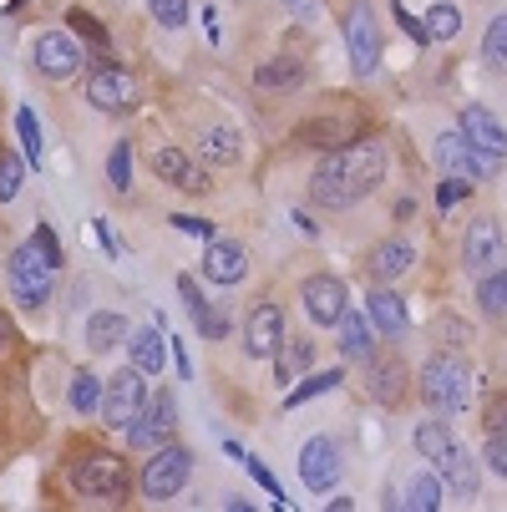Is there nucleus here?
<instances>
[{
    "instance_id": "37998d69",
    "label": "nucleus",
    "mask_w": 507,
    "mask_h": 512,
    "mask_svg": "<svg viewBox=\"0 0 507 512\" xmlns=\"http://www.w3.org/2000/svg\"><path fill=\"white\" fill-rule=\"evenodd\" d=\"M178 300L188 305V315H193V320L208 310V300H203V289H198V279H193V274H178Z\"/></svg>"
},
{
    "instance_id": "a18cd8bd",
    "label": "nucleus",
    "mask_w": 507,
    "mask_h": 512,
    "mask_svg": "<svg viewBox=\"0 0 507 512\" xmlns=\"http://www.w3.org/2000/svg\"><path fill=\"white\" fill-rule=\"evenodd\" d=\"M31 244H36V249L46 254V264H51V269H61V259H66V254H61V239H56V234H51L46 224H41V229L31 234Z\"/></svg>"
},
{
    "instance_id": "4c0bfd02",
    "label": "nucleus",
    "mask_w": 507,
    "mask_h": 512,
    "mask_svg": "<svg viewBox=\"0 0 507 512\" xmlns=\"http://www.w3.org/2000/svg\"><path fill=\"white\" fill-rule=\"evenodd\" d=\"M16 137H21V153L31 158V168L41 163V122H36V112L31 107H21L16 112Z\"/></svg>"
},
{
    "instance_id": "a878e982",
    "label": "nucleus",
    "mask_w": 507,
    "mask_h": 512,
    "mask_svg": "<svg viewBox=\"0 0 507 512\" xmlns=\"http://www.w3.org/2000/svg\"><path fill=\"white\" fill-rule=\"evenodd\" d=\"M477 305L487 320H507V264H497L492 274H482L477 284Z\"/></svg>"
},
{
    "instance_id": "9b49d317",
    "label": "nucleus",
    "mask_w": 507,
    "mask_h": 512,
    "mask_svg": "<svg viewBox=\"0 0 507 512\" xmlns=\"http://www.w3.org/2000/svg\"><path fill=\"white\" fill-rule=\"evenodd\" d=\"M87 102L97 112H132L137 107V82L117 61H97L92 66V82H87Z\"/></svg>"
},
{
    "instance_id": "9d476101",
    "label": "nucleus",
    "mask_w": 507,
    "mask_h": 512,
    "mask_svg": "<svg viewBox=\"0 0 507 512\" xmlns=\"http://www.w3.org/2000/svg\"><path fill=\"white\" fill-rule=\"evenodd\" d=\"M437 163H442V173H447V178H492L502 158H492V153L472 148L467 132L457 127V132H442V137H437Z\"/></svg>"
},
{
    "instance_id": "f704fd0d",
    "label": "nucleus",
    "mask_w": 507,
    "mask_h": 512,
    "mask_svg": "<svg viewBox=\"0 0 507 512\" xmlns=\"http://www.w3.org/2000/svg\"><path fill=\"white\" fill-rule=\"evenodd\" d=\"M340 381H345V371H320V376H310L305 386H289V396H284V411H300L305 401H315V396L335 391Z\"/></svg>"
},
{
    "instance_id": "603ef678",
    "label": "nucleus",
    "mask_w": 507,
    "mask_h": 512,
    "mask_svg": "<svg viewBox=\"0 0 507 512\" xmlns=\"http://www.w3.org/2000/svg\"><path fill=\"white\" fill-rule=\"evenodd\" d=\"M92 234H97V244H102V254L112 259V254H117V239H112V229H107V218H97V224H92Z\"/></svg>"
},
{
    "instance_id": "cd10ccee",
    "label": "nucleus",
    "mask_w": 507,
    "mask_h": 512,
    "mask_svg": "<svg viewBox=\"0 0 507 512\" xmlns=\"http://www.w3.org/2000/svg\"><path fill=\"white\" fill-rule=\"evenodd\" d=\"M310 365H315V345L310 340H284L274 350V376L279 381H295L300 371H310Z\"/></svg>"
},
{
    "instance_id": "a19ab883",
    "label": "nucleus",
    "mask_w": 507,
    "mask_h": 512,
    "mask_svg": "<svg viewBox=\"0 0 507 512\" xmlns=\"http://www.w3.org/2000/svg\"><path fill=\"white\" fill-rule=\"evenodd\" d=\"M148 6H153L158 26H168V31H178L188 21V0H148Z\"/></svg>"
},
{
    "instance_id": "72a5a7b5",
    "label": "nucleus",
    "mask_w": 507,
    "mask_h": 512,
    "mask_svg": "<svg viewBox=\"0 0 507 512\" xmlns=\"http://www.w3.org/2000/svg\"><path fill=\"white\" fill-rule=\"evenodd\" d=\"M26 173H31V158H21V153H11V148H0V203H11V198L21 193Z\"/></svg>"
},
{
    "instance_id": "8fccbe9b",
    "label": "nucleus",
    "mask_w": 507,
    "mask_h": 512,
    "mask_svg": "<svg viewBox=\"0 0 507 512\" xmlns=\"http://www.w3.org/2000/svg\"><path fill=\"white\" fill-rule=\"evenodd\" d=\"M467 188H472L467 178H447V183L437 188V208H452L457 198H467Z\"/></svg>"
},
{
    "instance_id": "f257e3e1",
    "label": "nucleus",
    "mask_w": 507,
    "mask_h": 512,
    "mask_svg": "<svg viewBox=\"0 0 507 512\" xmlns=\"http://www.w3.org/2000/svg\"><path fill=\"white\" fill-rule=\"evenodd\" d=\"M386 168H391L386 142H381V137H355V142L335 148V153L315 168V178H310V198L325 203V208H350V203L371 198V193L381 188Z\"/></svg>"
},
{
    "instance_id": "dca6fc26",
    "label": "nucleus",
    "mask_w": 507,
    "mask_h": 512,
    "mask_svg": "<svg viewBox=\"0 0 507 512\" xmlns=\"http://www.w3.org/2000/svg\"><path fill=\"white\" fill-rule=\"evenodd\" d=\"M244 274H249V254H244V244L213 234L208 249H203V279H213V284H239Z\"/></svg>"
},
{
    "instance_id": "ea45409f",
    "label": "nucleus",
    "mask_w": 507,
    "mask_h": 512,
    "mask_svg": "<svg viewBox=\"0 0 507 512\" xmlns=\"http://www.w3.org/2000/svg\"><path fill=\"white\" fill-rule=\"evenodd\" d=\"M482 56H487L492 66L507 61V16H492V26H487V36H482Z\"/></svg>"
},
{
    "instance_id": "1a4fd4ad",
    "label": "nucleus",
    "mask_w": 507,
    "mask_h": 512,
    "mask_svg": "<svg viewBox=\"0 0 507 512\" xmlns=\"http://www.w3.org/2000/svg\"><path fill=\"white\" fill-rule=\"evenodd\" d=\"M345 51H350V71L355 77H371L381 66V26L371 16V6H350L345 16Z\"/></svg>"
},
{
    "instance_id": "c85d7f7f",
    "label": "nucleus",
    "mask_w": 507,
    "mask_h": 512,
    "mask_svg": "<svg viewBox=\"0 0 507 512\" xmlns=\"http://www.w3.org/2000/svg\"><path fill=\"white\" fill-rule=\"evenodd\" d=\"M127 335H132V330H127V320H122V315H112V310H97V315L87 320V345H92V350H117Z\"/></svg>"
},
{
    "instance_id": "2f4dec72",
    "label": "nucleus",
    "mask_w": 507,
    "mask_h": 512,
    "mask_svg": "<svg viewBox=\"0 0 507 512\" xmlns=\"http://www.w3.org/2000/svg\"><path fill=\"white\" fill-rule=\"evenodd\" d=\"M401 507H411V512H437V507H442V477L416 472L411 487H406V502H401Z\"/></svg>"
},
{
    "instance_id": "09e8293b",
    "label": "nucleus",
    "mask_w": 507,
    "mask_h": 512,
    "mask_svg": "<svg viewBox=\"0 0 507 512\" xmlns=\"http://www.w3.org/2000/svg\"><path fill=\"white\" fill-rule=\"evenodd\" d=\"M198 330H203L208 340H224V335H229V315H219V310L208 305V310L198 315Z\"/></svg>"
},
{
    "instance_id": "473e14b6",
    "label": "nucleus",
    "mask_w": 507,
    "mask_h": 512,
    "mask_svg": "<svg viewBox=\"0 0 507 512\" xmlns=\"http://www.w3.org/2000/svg\"><path fill=\"white\" fill-rule=\"evenodd\" d=\"M411 442H416V452H421L426 462H437V457H447V452H452V431H447L442 421H421Z\"/></svg>"
},
{
    "instance_id": "7ed1b4c3",
    "label": "nucleus",
    "mask_w": 507,
    "mask_h": 512,
    "mask_svg": "<svg viewBox=\"0 0 507 512\" xmlns=\"http://www.w3.org/2000/svg\"><path fill=\"white\" fill-rule=\"evenodd\" d=\"M71 487H77L87 502L117 507V502H127L132 477H127V462H122V457H112V452H87V457L71 462Z\"/></svg>"
},
{
    "instance_id": "b1692460",
    "label": "nucleus",
    "mask_w": 507,
    "mask_h": 512,
    "mask_svg": "<svg viewBox=\"0 0 507 512\" xmlns=\"http://www.w3.org/2000/svg\"><path fill=\"white\" fill-rule=\"evenodd\" d=\"M411 264H416V249H411L406 239H391V244H381V249L371 254V279H376V284H391V279H401Z\"/></svg>"
},
{
    "instance_id": "3c124183",
    "label": "nucleus",
    "mask_w": 507,
    "mask_h": 512,
    "mask_svg": "<svg viewBox=\"0 0 507 512\" xmlns=\"http://www.w3.org/2000/svg\"><path fill=\"white\" fill-rule=\"evenodd\" d=\"M487 431H507V396H492V406H487Z\"/></svg>"
},
{
    "instance_id": "2eb2a0df",
    "label": "nucleus",
    "mask_w": 507,
    "mask_h": 512,
    "mask_svg": "<svg viewBox=\"0 0 507 512\" xmlns=\"http://www.w3.org/2000/svg\"><path fill=\"white\" fill-rule=\"evenodd\" d=\"M153 173L168 183V188H183V193H213V178L198 158H188L183 148H163L153 153Z\"/></svg>"
},
{
    "instance_id": "f8f14e48",
    "label": "nucleus",
    "mask_w": 507,
    "mask_h": 512,
    "mask_svg": "<svg viewBox=\"0 0 507 512\" xmlns=\"http://www.w3.org/2000/svg\"><path fill=\"white\" fill-rule=\"evenodd\" d=\"M502 259H507V249H502V224H497V218H472V229H467V239H462V264H467V274H492Z\"/></svg>"
},
{
    "instance_id": "412c9836",
    "label": "nucleus",
    "mask_w": 507,
    "mask_h": 512,
    "mask_svg": "<svg viewBox=\"0 0 507 512\" xmlns=\"http://www.w3.org/2000/svg\"><path fill=\"white\" fill-rule=\"evenodd\" d=\"M431 467H437V477L457 492V497H477V487H482V472H477V462L452 442V452L447 457H437V462H431Z\"/></svg>"
},
{
    "instance_id": "c03bdc74",
    "label": "nucleus",
    "mask_w": 507,
    "mask_h": 512,
    "mask_svg": "<svg viewBox=\"0 0 507 512\" xmlns=\"http://www.w3.org/2000/svg\"><path fill=\"white\" fill-rule=\"evenodd\" d=\"M487 467L507 477V431H487Z\"/></svg>"
},
{
    "instance_id": "6ab92c4d",
    "label": "nucleus",
    "mask_w": 507,
    "mask_h": 512,
    "mask_svg": "<svg viewBox=\"0 0 507 512\" xmlns=\"http://www.w3.org/2000/svg\"><path fill=\"white\" fill-rule=\"evenodd\" d=\"M305 71H310V61H305V56L284 51V56H269V61H259V66H254V87H259V92L300 87V82H305Z\"/></svg>"
},
{
    "instance_id": "c9c22d12",
    "label": "nucleus",
    "mask_w": 507,
    "mask_h": 512,
    "mask_svg": "<svg viewBox=\"0 0 507 512\" xmlns=\"http://www.w3.org/2000/svg\"><path fill=\"white\" fill-rule=\"evenodd\" d=\"M71 406H77L82 416L102 411V381H97L92 371H77V376H71Z\"/></svg>"
},
{
    "instance_id": "423d86ee",
    "label": "nucleus",
    "mask_w": 507,
    "mask_h": 512,
    "mask_svg": "<svg viewBox=\"0 0 507 512\" xmlns=\"http://www.w3.org/2000/svg\"><path fill=\"white\" fill-rule=\"evenodd\" d=\"M31 56H36V71H41V77H51V82L77 77L82 61H87V51H82V36H77V31H41V36H36V46H31Z\"/></svg>"
},
{
    "instance_id": "58836bf2",
    "label": "nucleus",
    "mask_w": 507,
    "mask_h": 512,
    "mask_svg": "<svg viewBox=\"0 0 507 512\" xmlns=\"http://www.w3.org/2000/svg\"><path fill=\"white\" fill-rule=\"evenodd\" d=\"M107 178H112L117 193L132 188V142H117V148H112V158H107Z\"/></svg>"
},
{
    "instance_id": "f03ea898",
    "label": "nucleus",
    "mask_w": 507,
    "mask_h": 512,
    "mask_svg": "<svg viewBox=\"0 0 507 512\" xmlns=\"http://www.w3.org/2000/svg\"><path fill=\"white\" fill-rule=\"evenodd\" d=\"M472 396V371L457 350H437L421 365V401L437 411H462Z\"/></svg>"
},
{
    "instance_id": "4468645a",
    "label": "nucleus",
    "mask_w": 507,
    "mask_h": 512,
    "mask_svg": "<svg viewBox=\"0 0 507 512\" xmlns=\"http://www.w3.org/2000/svg\"><path fill=\"white\" fill-rule=\"evenodd\" d=\"M340 447L330 442V436H310V442L300 447V482L310 492H330L340 482Z\"/></svg>"
},
{
    "instance_id": "aec40b11",
    "label": "nucleus",
    "mask_w": 507,
    "mask_h": 512,
    "mask_svg": "<svg viewBox=\"0 0 507 512\" xmlns=\"http://www.w3.org/2000/svg\"><path fill=\"white\" fill-rule=\"evenodd\" d=\"M401 381H406V365H401L396 355H371V371H366V391H371V401L396 406L401 391H406Z\"/></svg>"
},
{
    "instance_id": "c756f323",
    "label": "nucleus",
    "mask_w": 507,
    "mask_h": 512,
    "mask_svg": "<svg viewBox=\"0 0 507 512\" xmlns=\"http://www.w3.org/2000/svg\"><path fill=\"white\" fill-rule=\"evenodd\" d=\"M371 325L360 320L355 310H345V320H340V355H350V360H371Z\"/></svg>"
},
{
    "instance_id": "de8ad7c7",
    "label": "nucleus",
    "mask_w": 507,
    "mask_h": 512,
    "mask_svg": "<svg viewBox=\"0 0 507 512\" xmlns=\"http://www.w3.org/2000/svg\"><path fill=\"white\" fill-rule=\"evenodd\" d=\"M168 224H173L178 234H193V239H213V224H208V218H193V213H173Z\"/></svg>"
},
{
    "instance_id": "4be33fe9",
    "label": "nucleus",
    "mask_w": 507,
    "mask_h": 512,
    "mask_svg": "<svg viewBox=\"0 0 507 512\" xmlns=\"http://www.w3.org/2000/svg\"><path fill=\"white\" fill-rule=\"evenodd\" d=\"M366 310H371V325L386 330L391 340L406 335V325H411V320H406V305H401V295H396L391 284H376V289H371V295H366Z\"/></svg>"
},
{
    "instance_id": "5fc2aeb1",
    "label": "nucleus",
    "mask_w": 507,
    "mask_h": 512,
    "mask_svg": "<svg viewBox=\"0 0 507 512\" xmlns=\"http://www.w3.org/2000/svg\"><path fill=\"white\" fill-rule=\"evenodd\" d=\"M6 345H11V315L0 310V350H6Z\"/></svg>"
},
{
    "instance_id": "49530a36",
    "label": "nucleus",
    "mask_w": 507,
    "mask_h": 512,
    "mask_svg": "<svg viewBox=\"0 0 507 512\" xmlns=\"http://www.w3.org/2000/svg\"><path fill=\"white\" fill-rule=\"evenodd\" d=\"M244 462H249V477H254V482H259V487L269 492V502H274V507H284V492H279V482H274V472H269L264 462H254V457H244Z\"/></svg>"
},
{
    "instance_id": "39448f33",
    "label": "nucleus",
    "mask_w": 507,
    "mask_h": 512,
    "mask_svg": "<svg viewBox=\"0 0 507 512\" xmlns=\"http://www.w3.org/2000/svg\"><path fill=\"white\" fill-rule=\"evenodd\" d=\"M188 477H193V452L168 442V447H158L148 462H142V497H153V502L178 497L188 487Z\"/></svg>"
},
{
    "instance_id": "a211bd4d",
    "label": "nucleus",
    "mask_w": 507,
    "mask_h": 512,
    "mask_svg": "<svg viewBox=\"0 0 507 512\" xmlns=\"http://www.w3.org/2000/svg\"><path fill=\"white\" fill-rule=\"evenodd\" d=\"M457 127L467 132V142L472 148H482V153H492V158H507V127L487 112V107H462V117H457Z\"/></svg>"
},
{
    "instance_id": "ddd939ff",
    "label": "nucleus",
    "mask_w": 507,
    "mask_h": 512,
    "mask_svg": "<svg viewBox=\"0 0 507 512\" xmlns=\"http://www.w3.org/2000/svg\"><path fill=\"white\" fill-rule=\"evenodd\" d=\"M300 300H305L315 325H340L345 310H350V295H345V284L335 274H310L305 289H300Z\"/></svg>"
},
{
    "instance_id": "7c9ffc66",
    "label": "nucleus",
    "mask_w": 507,
    "mask_h": 512,
    "mask_svg": "<svg viewBox=\"0 0 507 512\" xmlns=\"http://www.w3.org/2000/svg\"><path fill=\"white\" fill-rule=\"evenodd\" d=\"M305 148H345V122H330V117H310V122H300V132H295Z\"/></svg>"
},
{
    "instance_id": "f3484780",
    "label": "nucleus",
    "mask_w": 507,
    "mask_h": 512,
    "mask_svg": "<svg viewBox=\"0 0 507 512\" xmlns=\"http://www.w3.org/2000/svg\"><path fill=\"white\" fill-rule=\"evenodd\" d=\"M284 345V310L279 305H259L249 320H244V350L254 355V360H264V355H274Z\"/></svg>"
},
{
    "instance_id": "6e6552de",
    "label": "nucleus",
    "mask_w": 507,
    "mask_h": 512,
    "mask_svg": "<svg viewBox=\"0 0 507 512\" xmlns=\"http://www.w3.org/2000/svg\"><path fill=\"white\" fill-rule=\"evenodd\" d=\"M142 406H148V391H142V371H137V365L107 376V386H102V421H107V426L127 431Z\"/></svg>"
},
{
    "instance_id": "20e7f679",
    "label": "nucleus",
    "mask_w": 507,
    "mask_h": 512,
    "mask_svg": "<svg viewBox=\"0 0 507 512\" xmlns=\"http://www.w3.org/2000/svg\"><path fill=\"white\" fill-rule=\"evenodd\" d=\"M6 279H11V295L21 300V310H41V305L51 300L56 269L46 264V254H41L36 244H21V249L11 254V264H6Z\"/></svg>"
},
{
    "instance_id": "6e6d98bb",
    "label": "nucleus",
    "mask_w": 507,
    "mask_h": 512,
    "mask_svg": "<svg viewBox=\"0 0 507 512\" xmlns=\"http://www.w3.org/2000/svg\"><path fill=\"white\" fill-rule=\"evenodd\" d=\"M284 6H295L300 16H315V0H284Z\"/></svg>"
},
{
    "instance_id": "79ce46f5",
    "label": "nucleus",
    "mask_w": 507,
    "mask_h": 512,
    "mask_svg": "<svg viewBox=\"0 0 507 512\" xmlns=\"http://www.w3.org/2000/svg\"><path fill=\"white\" fill-rule=\"evenodd\" d=\"M391 16H396V26H401V31H406L416 46H431V31H426V26H421V21H416L406 6H401V0H391Z\"/></svg>"
},
{
    "instance_id": "bb28decb",
    "label": "nucleus",
    "mask_w": 507,
    "mask_h": 512,
    "mask_svg": "<svg viewBox=\"0 0 507 512\" xmlns=\"http://www.w3.org/2000/svg\"><path fill=\"white\" fill-rule=\"evenodd\" d=\"M198 153H203L208 163H224V168H229V163H239L244 148H239V132H234V127H208V132L198 137Z\"/></svg>"
},
{
    "instance_id": "5701e85b",
    "label": "nucleus",
    "mask_w": 507,
    "mask_h": 512,
    "mask_svg": "<svg viewBox=\"0 0 507 512\" xmlns=\"http://www.w3.org/2000/svg\"><path fill=\"white\" fill-rule=\"evenodd\" d=\"M66 31H77V36H82V46L92 51V66H97V61H112V36H107V26H102L92 11L71 6V11H66Z\"/></svg>"
},
{
    "instance_id": "393cba45",
    "label": "nucleus",
    "mask_w": 507,
    "mask_h": 512,
    "mask_svg": "<svg viewBox=\"0 0 507 512\" xmlns=\"http://www.w3.org/2000/svg\"><path fill=\"white\" fill-rule=\"evenodd\" d=\"M127 355H132V365H137L142 376H158V371H163V335H158V330L127 335Z\"/></svg>"
},
{
    "instance_id": "864d4df0",
    "label": "nucleus",
    "mask_w": 507,
    "mask_h": 512,
    "mask_svg": "<svg viewBox=\"0 0 507 512\" xmlns=\"http://www.w3.org/2000/svg\"><path fill=\"white\" fill-rule=\"evenodd\" d=\"M173 360H178V376L188 381V376H193V360H188V350H183V345H173Z\"/></svg>"
},
{
    "instance_id": "0eeeda50",
    "label": "nucleus",
    "mask_w": 507,
    "mask_h": 512,
    "mask_svg": "<svg viewBox=\"0 0 507 512\" xmlns=\"http://www.w3.org/2000/svg\"><path fill=\"white\" fill-rule=\"evenodd\" d=\"M173 431H178V406H173V396H168V391H158L148 406H142V411L132 416L127 442H132L137 452H158V447H168V442H173Z\"/></svg>"
},
{
    "instance_id": "e433bc0d",
    "label": "nucleus",
    "mask_w": 507,
    "mask_h": 512,
    "mask_svg": "<svg viewBox=\"0 0 507 512\" xmlns=\"http://www.w3.org/2000/svg\"><path fill=\"white\" fill-rule=\"evenodd\" d=\"M426 31H431V41H452V36L462 31V11L452 6V0L431 6V11H426Z\"/></svg>"
}]
</instances>
